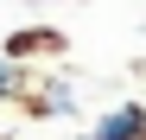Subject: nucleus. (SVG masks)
<instances>
[{"mask_svg":"<svg viewBox=\"0 0 146 140\" xmlns=\"http://www.w3.org/2000/svg\"><path fill=\"white\" fill-rule=\"evenodd\" d=\"M70 140H95V134H70Z\"/></svg>","mask_w":146,"mask_h":140,"instance_id":"5","label":"nucleus"},{"mask_svg":"<svg viewBox=\"0 0 146 140\" xmlns=\"http://www.w3.org/2000/svg\"><path fill=\"white\" fill-rule=\"evenodd\" d=\"M32 108L38 115H76V96H70V83H44V89H32Z\"/></svg>","mask_w":146,"mask_h":140,"instance_id":"3","label":"nucleus"},{"mask_svg":"<svg viewBox=\"0 0 146 140\" xmlns=\"http://www.w3.org/2000/svg\"><path fill=\"white\" fill-rule=\"evenodd\" d=\"M7 96H26V64H13L7 51H0V102Z\"/></svg>","mask_w":146,"mask_h":140,"instance_id":"4","label":"nucleus"},{"mask_svg":"<svg viewBox=\"0 0 146 140\" xmlns=\"http://www.w3.org/2000/svg\"><path fill=\"white\" fill-rule=\"evenodd\" d=\"M38 51H44V57H57V51H64V38H57V32H13V45H7V57H13V64H26V57H38Z\"/></svg>","mask_w":146,"mask_h":140,"instance_id":"2","label":"nucleus"},{"mask_svg":"<svg viewBox=\"0 0 146 140\" xmlns=\"http://www.w3.org/2000/svg\"><path fill=\"white\" fill-rule=\"evenodd\" d=\"M95 140H146V102H114L95 121Z\"/></svg>","mask_w":146,"mask_h":140,"instance_id":"1","label":"nucleus"}]
</instances>
